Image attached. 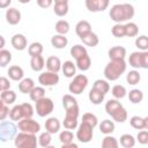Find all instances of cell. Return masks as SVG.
I'll use <instances>...</instances> for the list:
<instances>
[{"label": "cell", "instance_id": "cell-1", "mask_svg": "<svg viewBox=\"0 0 148 148\" xmlns=\"http://www.w3.org/2000/svg\"><path fill=\"white\" fill-rule=\"evenodd\" d=\"M135 9L131 3H117L111 7L109 10L110 18L116 23L127 22L134 17Z\"/></svg>", "mask_w": 148, "mask_h": 148}, {"label": "cell", "instance_id": "cell-2", "mask_svg": "<svg viewBox=\"0 0 148 148\" xmlns=\"http://www.w3.org/2000/svg\"><path fill=\"white\" fill-rule=\"evenodd\" d=\"M126 67L125 59L110 60L104 68V76L108 81H117L126 72Z\"/></svg>", "mask_w": 148, "mask_h": 148}, {"label": "cell", "instance_id": "cell-3", "mask_svg": "<svg viewBox=\"0 0 148 148\" xmlns=\"http://www.w3.org/2000/svg\"><path fill=\"white\" fill-rule=\"evenodd\" d=\"M37 136L32 133L18 132L14 139V145L17 148H36L37 147Z\"/></svg>", "mask_w": 148, "mask_h": 148}, {"label": "cell", "instance_id": "cell-4", "mask_svg": "<svg viewBox=\"0 0 148 148\" xmlns=\"http://www.w3.org/2000/svg\"><path fill=\"white\" fill-rule=\"evenodd\" d=\"M17 125L14 124L13 120H1L0 123V140L1 142H7L9 140H14L17 134Z\"/></svg>", "mask_w": 148, "mask_h": 148}, {"label": "cell", "instance_id": "cell-5", "mask_svg": "<svg viewBox=\"0 0 148 148\" xmlns=\"http://www.w3.org/2000/svg\"><path fill=\"white\" fill-rule=\"evenodd\" d=\"M88 86V77L84 74H77L68 84V90L72 95H80Z\"/></svg>", "mask_w": 148, "mask_h": 148}, {"label": "cell", "instance_id": "cell-6", "mask_svg": "<svg viewBox=\"0 0 148 148\" xmlns=\"http://www.w3.org/2000/svg\"><path fill=\"white\" fill-rule=\"evenodd\" d=\"M53 109H54L53 101H52L51 98L46 97V96L43 97L42 99L35 102V111H36V113H37L39 117H42V118H44V117L51 114L52 111H53Z\"/></svg>", "mask_w": 148, "mask_h": 148}, {"label": "cell", "instance_id": "cell-7", "mask_svg": "<svg viewBox=\"0 0 148 148\" xmlns=\"http://www.w3.org/2000/svg\"><path fill=\"white\" fill-rule=\"evenodd\" d=\"M17 127L21 132H27V133H32L37 134L40 132V124L31 118H23L20 121H17Z\"/></svg>", "mask_w": 148, "mask_h": 148}, {"label": "cell", "instance_id": "cell-8", "mask_svg": "<svg viewBox=\"0 0 148 148\" xmlns=\"http://www.w3.org/2000/svg\"><path fill=\"white\" fill-rule=\"evenodd\" d=\"M92 135H94V127L81 121L76 131V139L82 143H88L91 141Z\"/></svg>", "mask_w": 148, "mask_h": 148}, {"label": "cell", "instance_id": "cell-9", "mask_svg": "<svg viewBox=\"0 0 148 148\" xmlns=\"http://www.w3.org/2000/svg\"><path fill=\"white\" fill-rule=\"evenodd\" d=\"M59 75L58 73L51 72V71H46V72H42L38 76V82L40 83V86L43 87H53L57 86L59 83Z\"/></svg>", "mask_w": 148, "mask_h": 148}, {"label": "cell", "instance_id": "cell-10", "mask_svg": "<svg viewBox=\"0 0 148 148\" xmlns=\"http://www.w3.org/2000/svg\"><path fill=\"white\" fill-rule=\"evenodd\" d=\"M84 5L89 12L98 13V12H104L109 7L110 0H86Z\"/></svg>", "mask_w": 148, "mask_h": 148}, {"label": "cell", "instance_id": "cell-11", "mask_svg": "<svg viewBox=\"0 0 148 148\" xmlns=\"http://www.w3.org/2000/svg\"><path fill=\"white\" fill-rule=\"evenodd\" d=\"M10 44L12 46L17 50V51H23L27 49L28 46V40H27V37L22 34H15L12 39H10Z\"/></svg>", "mask_w": 148, "mask_h": 148}, {"label": "cell", "instance_id": "cell-12", "mask_svg": "<svg viewBox=\"0 0 148 148\" xmlns=\"http://www.w3.org/2000/svg\"><path fill=\"white\" fill-rule=\"evenodd\" d=\"M108 56H109V59L110 60L125 59V57H126V49L124 46H120V45L112 46L111 49H109Z\"/></svg>", "mask_w": 148, "mask_h": 148}, {"label": "cell", "instance_id": "cell-13", "mask_svg": "<svg viewBox=\"0 0 148 148\" xmlns=\"http://www.w3.org/2000/svg\"><path fill=\"white\" fill-rule=\"evenodd\" d=\"M6 21L10 25H16L21 21V12L16 8H8L6 10Z\"/></svg>", "mask_w": 148, "mask_h": 148}, {"label": "cell", "instance_id": "cell-14", "mask_svg": "<svg viewBox=\"0 0 148 148\" xmlns=\"http://www.w3.org/2000/svg\"><path fill=\"white\" fill-rule=\"evenodd\" d=\"M46 69L47 71H51V72H54V73H58L59 71H61V61L58 57L56 56H50L47 59H46Z\"/></svg>", "mask_w": 148, "mask_h": 148}, {"label": "cell", "instance_id": "cell-15", "mask_svg": "<svg viewBox=\"0 0 148 148\" xmlns=\"http://www.w3.org/2000/svg\"><path fill=\"white\" fill-rule=\"evenodd\" d=\"M80 39H81V42H82L86 46H90V47H95V46H97L98 43H99L98 36H97L95 32H92V31H90V32H88V34L81 36Z\"/></svg>", "mask_w": 148, "mask_h": 148}, {"label": "cell", "instance_id": "cell-16", "mask_svg": "<svg viewBox=\"0 0 148 148\" xmlns=\"http://www.w3.org/2000/svg\"><path fill=\"white\" fill-rule=\"evenodd\" d=\"M60 126H61V124H60L59 119L56 117H50L45 120V130L47 132H50L51 134L58 133L60 131Z\"/></svg>", "mask_w": 148, "mask_h": 148}, {"label": "cell", "instance_id": "cell-17", "mask_svg": "<svg viewBox=\"0 0 148 148\" xmlns=\"http://www.w3.org/2000/svg\"><path fill=\"white\" fill-rule=\"evenodd\" d=\"M8 76H9V79L10 80H13V81H21L22 79H23V76H24V72H23V68L22 67H20V66H17V65H13V66H10L9 68H8Z\"/></svg>", "mask_w": 148, "mask_h": 148}, {"label": "cell", "instance_id": "cell-18", "mask_svg": "<svg viewBox=\"0 0 148 148\" xmlns=\"http://www.w3.org/2000/svg\"><path fill=\"white\" fill-rule=\"evenodd\" d=\"M67 44H68V39H67V37H65V35L57 34V35L52 36V38H51V45L54 49L61 50V49L66 47Z\"/></svg>", "mask_w": 148, "mask_h": 148}, {"label": "cell", "instance_id": "cell-19", "mask_svg": "<svg viewBox=\"0 0 148 148\" xmlns=\"http://www.w3.org/2000/svg\"><path fill=\"white\" fill-rule=\"evenodd\" d=\"M35 82L31 77H24L18 83V90L22 94H30V91L35 88Z\"/></svg>", "mask_w": 148, "mask_h": 148}, {"label": "cell", "instance_id": "cell-20", "mask_svg": "<svg viewBox=\"0 0 148 148\" xmlns=\"http://www.w3.org/2000/svg\"><path fill=\"white\" fill-rule=\"evenodd\" d=\"M104 97H105V94H103L102 91H99V90H97L95 88H91L89 94H88V98H89L90 103L94 104V105L101 104L104 101Z\"/></svg>", "mask_w": 148, "mask_h": 148}, {"label": "cell", "instance_id": "cell-21", "mask_svg": "<svg viewBox=\"0 0 148 148\" xmlns=\"http://www.w3.org/2000/svg\"><path fill=\"white\" fill-rule=\"evenodd\" d=\"M76 64H74L73 61L71 60H67L62 64L61 66V71L64 73V75L66 77H74L75 74H76Z\"/></svg>", "mask_w": 148, "mask_h": 148}, {"label": "cell", "instance_id": "cell-22", "mask_svg": "<svg viewBox=\"0 0 148 148\" xmlns=\"http://www.w3.org/2000/svg\"><path fill=\"white\" fill-rule=\"evenodd\" d=\"M90 31H91V24L86 20L79 21L75 25V32L79 37H81V36H83V35H86Z\"/></svg>", "mask_w": 148, "mask_h": 148}, {"label": "cell", "instance_id": "cell-23", "mask_svg": "<svg viewBox=\"0 0 148 148\" xmlns=\"http://www.w3.org/2000/svg\"><path fill=\"white\" fill-rule=\"evenodd\" d=\"M30 67L35 72H42L43 68L45 67V60H44L43 56L31 57V59H30Z\"/></svg>", "mask_w": 148, "mask_h": 148}, {"label": "cell", "instance_id": "cell-24", "mask_svg": "<svg viewBox=\"0 0 148 148\" xmlns=\"http://www.w3.org/2000/svg\"><path fill=\"white\" fill-rule=\"evenodd\" d=\"M90 66H91V59H90V57L88 56V53L76 59V67H77L80 71L86 72V71H88V69L90 68Z\"/></svg>", "mask_w": 148, "mask_h": 148}, {"label": "cell", "instance_id": "cell-25", "mask_svg": "<svg viewBox=\"0 0 148 148\" xmlns=\"http://www.w3.org/2000/svg\"><path fill=\"white\" fill-rule=\"evenodd\" d=\"M99 127V132L108 135V134H111L113 131H114V123L110 119H104L101 121V124L98 125Z\"/></svg>", "mask_w": 148, "mask_h": 148}, {"label": "cell", "instance_id": "cell-26", "mask_svg": "<svg viewBox=\"0 0 148 148\" xmlns=\"http://www.w3.org/2000/svg\"><path fill=\"white\" fill-rule=\"evenodd\" d=\"M128 64L132 66L134 69L141 68V51H135L132 52L128 57Z\"/></svg>", "mask_w": 148, "mask_h": 148}, {"label": "cell", "instance_id": "cell-27", "mask_svg": "<svg viewBox=\"0 0 148 148\" xmlns=\"http://www.w3.org/2000/svg\"><path fill=\"white\" fill-rule=\"evenodd\" d=\"M9 118H10V120H13V121H20L21 119L24 118V114H23V110H22L21 104L14 105V106L10 109Z\"/></svg>", "mask_w": 148, "mask_h": 148}, {"label": "cell", "instance_id": "cell-28", "mask_svg": "<svg viewBox=\"0 0 148 148\" xmlns=\"http://www.w3.org/2000/svg\"><path fill=\"white\" fill-rule=\"evenodd\" d=\"M127 96H128L130 102L133 103V104H139L143 99V92H142V90L135 89V88L132 89V90H130V92L127 94Z\"/></svg>", "mask_w": 148, "mask_h": 148}, {"label": "cell", "instance_id": "cell-29", "mask_svg": "<svg viewBox=\"0 0 148 148\" xmlns=\"http://www.w3.org/2000/svg\"><path fill=\"white\" fill-rule=\"evenodd\" d=\"M0 98L3 103L10 105V104H14V102L16 101V92L10 90V89H7V90H3L1 91V95H0Z\"/></svg>", "mask_w": 148, "mask_h": 148}, {"label": "cell", "instance_id": "cell-30", "mask_svg": "<svg viewBox=\"0 0 148 148\" xmlns=\"http://www.w3.org/2000/svg\"><path fill=\"white\" fill-rule=\"evenodd\" d=\"M135 141H136V139L132 134L125 133V134H123L120 136V141L119 142H120V146H123L124 148H133L135 146Z\"/></svg>", "mask_w": 148, "mask_h": 148}, {"label": "cell", "instance_id": "cell-31", "mask_svg": "<svg viewBox=\"0 0 148 148\" xmlns=\"http://www.w3.org/2000/svg\"><path fill=\"white\" fill-rule=\"evenodd\" d=\"M61 101H62V106H64L65 110L72 109V108H75V106H79L76 98H75L72 94H66V95H64Z\"/></svg>", "mask_w": 148, "mask_h": 148}, {"label": "cell", "instance_id": "cell-32", "mask_svg": "<svg viewBox=\"0 0 148 148\" xmlns=\"http://www.w3.org/2000/svg\"><path fill=\"white\" fill-rule=\"evenodd\" d=\"M123 104L117 99V98H112V99H109L106 103H105V111L109 116H111L113 112H116L119 108H121Z\"/></svg>", "mask_w": 148, "mask_h": 148}, {"label": "cell", "instance_id": "cell-33", "mask_svg": "<svg viewBox=\"0 0 148 148\" xmlns=\"http://www.w3.org/2000/svg\"><path fill=\"white\" fill-rule=\"evenodd\" d=\"M51 141H52V134L47 131L45 132H42L38 136V145L40 147H44V148H47L51 146Z\"/></svg>", "mask_w": 148, "mask_h": 148}, {"label": "cell", "instance_id": "cell-34", "mask_svg": "<svg viewBox=\"0 0 148 148\" xmlns=\"http://www.w3.org/2000/svg\"><path fill=\"white\" fill-rule=\"evenodd\" d=\"M139 34V27L134 22H127L125 23V35L126 37H136Z\"/></svg>", "mask_w": 148, "mask_h": 148}, {"label": "cell", "instance_id": "cell-35", "mask_svg": "<svg viewBox=\"0 0 148 148\" xmlns=\"http://www.w3.org/2000/svg\"><path fill=\"white\" fill-rule=\"evenodd\" d=\"M43 45L39 42H34L28 46V53L30 57H35V56H42L43 53Z\"/></svg>", "mask_w": 148, "mask_h": 148}, {"label": "cell", "instance_id": "cell-36", "mask_svg": "<svg viewBox=\"0 0 148 148\" xmlns=\"http://www.w3.org/2000/svg\"><path fill=\"white\" fill-rule=\"evenodd\" d=\"M69 53H71V56H72V57H73V58L76 60L77 58H80V57H82V56L87 54L88 52H87V49H86L83 45L76 44V45H73V46L71 47Z\"/></svg>", "mask_w": 148, "mask_h": 148}, {"label": "cell", "instance_id": "cell-37", "mask_svg": "<svg viewBox=\"0 0 148 148\" xmlns=\"http://www.w3.org/2000/svg\"><path fill=\"white\" fill-rule=\"evenodd\" d=\"M29 96H30V99H31V101L37 102V101L42 99L43 97H45V88H44L43 86H40V87H35V88L30 91Z\"/></svg>", "mask_w": 148, "mask_h": 148}, {"label": "cell", "instance_id": "cell-38", "mask_svg": "<svg viewBox=\"0 0 148 148\" xmlns=\"http://www.w3.org/2000/svg\"><path fill=\"white\" fill-rule=\"evenodd\" d=\"M111 118L117 123H125L127 120V111H126V109L124 106L119 108L116 112H113L111 114Z\"/></svg>", "mask_w": 148, "mask_h": 148}, {"label": "cell", "instance_id": "cell-39", "mask_svg": "<svg viewBox=\"0 0 148 148\" xmlns=\"http://www.w3.org/2000/svg\"><path fill=\"white\" fill-rule=\"evenodd\" d=\"M141 80V75L140 73L136 71V69H133V71H130L127 74H126V82L131 86H135L140 82Z\"/></svg>", "mask_w": 148, "mask_h": 148}, {"label": "cell", "instance_id": "cell-40", "mask_svg": "<svg viewBox=\"0 0 148 148\" xmlns=\"http://www.w3.org/2000/svg\"><path fill=\"white\" fill-rule=\"evenodd\" d=\"M54 29H56L57 34L66 35L69 31V22L66 21V20H59V21H57V23L54 25Z\"/></svg>", "mask_w": 148, "mask_h": 148}, {"label": "cell", "instance_id": "cell-41", "mask_svg": "<svg viewBox=\"0 0 148 148\" xmlns=\"http://www.w3.org/2000/svg\"><path fill=\"white\" fill-rule=\"evenodd\" d=\"M111 92H112V96L117 99H121L124 98L126 95H127V90L124 86L121 84H114L111 89Z\"/></svg>", "mask_w": 148, "mask_h": 148}, {"label": "cell", "instance_id": "cell-42", "mask_svg": "<svg viewBox=\"0 0 148 148\" xmlns=\"http://www.w3.org/2000/svg\"><path fill=\"white\" fill-rule=\"evenodd\" d=\"M118 146H119L118 140L110 134L105 135V138L102 140V147L103 148H117Z\"/></svg>", "mask_w": 148, "mask_h": 148}, {"label": "cell", "instance_id": "cell-43", "mask_svg": "<svg viewBox=\"0 0 148 148\" xmlns=\"http://www.w3.org/2000/svg\"><path fill=\"white\" fill-rule=\"evenodd\" d=\"M68 10H69L68 3H54V6H53V13L60 17L67 15Z\"/></svg>", "mask_w": 148, "mask_h": 148}, {"label": "cell", "instance_id": "cell-44", "mask_svg": "<svg viewBox=\"0 0 148 148\" xmlns=\"http://www.w3.org/2000/svg\"><path fill=\"white\" fill-rule=\"evenodd\" d=\"M92 88H95V89H97V90L102 91L103 94H108V92H109V90H110V84H109V82H108L106 80L98 79V80H96V81L94 82Z\"/></svg>", "mask_w": 148, "mask_h": 148}, {"label": "cell", "instance_id": "cell-45", "mask_svg": "<svg viewBox=\"0 0 148 148\" xmlns=\"http://www.w3.org/2000/svg\"><path fill=\"white\" fill-rule=\"evenodd\" d=\"M134 43H135V46L140 51H148V36H146V35L138 36L135 38Z\"/></svg>", "mask_w": 148, "mask_h": 148}, {"label": "cell", "instance_id": "cell-46", "mask_svg": "<svg viewBox=\"0 0 148 148\" xmlns=\"http://www.w3.org/2000/svg\"><path fill=\"white\" fill-rule=\"evenodd\" d=\"M111 34L116 38H123V37H125L126 36L125 35V24H123V23H116L111 28Z\"/></svg>", "mask_w": 148, "mask_h": 148}, {"label": "cell", "instance_id": "cell-47", "mask_svg": "<svg viewBox=\"0 0 148 148\" xmlns=\"http://www.w3.org/2000/svg\"><path fill=\"white\" fill-rule=\"evenodd\" d=\"M82 123H86V124H88V125H90L91 127L95 128V127L98 125V119H97V117H96L94 113L86 112V113H83V116H82Z\"/></svg>", "mask_w": 148, "mask_h": 148}, {"label": "cell", "instance_id": "cell-48", "mask_svg": "<svg viewBox=\"0 0 148 148\" xmlns=\"http://www.w3.org/2000/svg\"><path fill=\"white\" fill-rule=\"evenodd\" d=\"M73 139H74V134L71 130H64L60 132L59 134V140L61 142V145H65V143H69V142H73Z\"/></svg>", "mask_w": 148, "mask_h": 148}, {"label": "cell", "instance_id": "cell-49", "mask_svg": "<svg viewBox=\"0 0 148 148\" xmlns=\"http://www.w3.org/2000/svg\"><path fill=\"white\" fill-rule=\"evenodd\" d=\"M12 61V53L8 50L1 49L0 50V66L6 67Z\"/></svg>", "mask_w": 148, "mask_h": 148}, {"label": "cell", "instance_id": "cell-50", "mask_svg": "<svg viewBox=\"0 0 148 148\" xmlns=\"http://www.w3.org/2000/svg\"><path fill=\"white\" fill-rule=\"evenodd\" d=\"M130 124L135 130H143L145 128V119L140 116H133L130 119Z\"/></svg>", "mask_w": 148, "mask_h": 148}, {"label": "cell", "instance_id": "cell-51", "mask_svg": "<svg viewBox=\"0 0 148 148\" xmlns=\"http://www.w3.org/2000/svg\"><path fill=\"white\" fill-rule=\"evenodd\" d=\"M62 126L66 130H75L77 127V118H73V117H68L65 116L64 120H62Z\"/></svg>", "mask_w": 148, "mask_h": 148}, {"label": "cell", "instance_id": "cell-52", "mask_svg": "<svg viewBox=\"0 0 148 148\" xmlns=\"http://www.w3.org/2000/svg\"><path fill=\"white\" fill-rule=\"evenodd\" d=\"M21 106H22V110H23L24 118H31L34 116L35 109H34V106L30 103H22Z\"/></svg>", "mask_w": 148, "mask_h": 148}, {"label": "cell", "instance_id": "cell-53", "mask_svg": "<svg viewBox=\"0 0 148 148\" xmlns=\"http://www.w3.org/2000/svg\"><path fill=\"white\" fill-rule=\"evenodd\" d=\"M136 141L141 145H148V130H140L136 134Z\"/></svg>", "mask_w": 148, "mask_h": 148}, {"label": "cell", "instance_id": "cell-54", "mask_svg": "<svg viewBox=\"0 0 148 148\" xmlns=\"http://www.w3.org/2000/svg\"><path fill=\"white\" fill-rule=\"evenodd\" d=\"M9 112H10L9 105L0 101V120H5L7 116H9Z\"/></svg>", "mask_w": 148, "mask_h": 148}, {"label": "cell", "instance_id": "cell-55", "mask_svg": "<svg viewBox=\"0 0 148 148\" xmlns=\"http://www.w3.org/2000/svg\"><path fill=\"white\" fill-rule=\"evenodd\" d=\"M10 88V82H9V79H7L6 76H1L0 77V89L1 91L3 90H7Z\"/></svg>", "mask_w": 148, "mask_h": 148}, {"label": "cell", "instance_id": "cell-56", "mask_svg": "<svg viewBox=\"0 0 148 148\" xmlns=\"http://www.w3.org/2000/svg\"><path fill=\"white\" fill-rule=\"evenodd\" d=\"M141 68L148 69V51H141Z\"/></svg>", "mask_w": 148, "mask_h": 148}, {"label": "cell", "instance_id": "cell-57", "mask_svg": "<svg viewBox=\"0 0 148 148\" xmlns=\"http://www.w3.org/2000/svg\"><path fill=\"white\" fill-rule=\"evenodd\" d=\"M52 3H53V0H37V5L40 8H44V9L51 7Z\"/></svg>", "mask_w": 148, "mask_h": 148}, {"label": "cell", "instance_id": "cell-58", "mask_svg": "<svg viewBox=\"0 0 148 148\" xmlns=\"http://www.w3.org/2000/svg\"><path fill=\"white\" fill-rule=\"evenodd\" d=\"M12 3V0H0V8H7Z\"/></svg>", "mask_w": 148, "mask_h": 148}, {"label": "cell", "instance_id": "cell-59", "mask_svg": "<svg viewBox=\"0 0 148 148\" xmlns=\"http://www.w3.org/2000/svg\"><path fill=\"white\" fill-rule=\"evenodd\" d=\"M61 148H77V143H75V142L65 143V145H61Z\"/></svg>", "mask_w": 148, "mask_h": 148}, {"label": "cell", "instance_id": "cell-60", "mask_svg": "<svg viewBox=\"0 0 148 148\" xmlns=\"http://www.w3.org/2000/svg\"><path fill=\"white\" fill-rule=\"evenodd\" d=\"M54 3H68V0H53Z\"/></svg>", "mask_w": 148, "mask_h": 148}, {"label": "cell", "instance_id": "cell-61", "mask_svg": "<svg viewBox=\"0 0 148 148\" xmlns=\"http://www.w3.org/2000/svg\"><path fill=\"white\" fill-rule=\"evenodd\" d=\"M0 39H1V45H0V49H3V46H5V38H3V36H0Z\"/></svg>", "mask_w": 148, "mask_h": 148}, {"label": "cell", "instance_id": "cell-62", "mask_svg": "<svg viewBox=\"0 0 148 148\" xmlns=\"http://www.w3.org/2000/svg\"><path fill=\"white\" fill-rule=\"evenodd\" d=\"M145 119V130H148V116L143 118Z\"/></svg>", "mask_w": 148, "mask_h": 148}, {"label": "cell", "instance_id": "cell-63", "mask_svg": "<svg viewBox=\"0 0 148 148\" xmlns=\"http://www.w3.org/2000/svg\"><path fill=\"white\" fill-rule=\"evenodd\" d=\"M17 1H18L20 3H23V5H24V3H29L31 0H17Z\"/></svg>", "mask_w": 148, "mask_h": 148}]
</instances>
